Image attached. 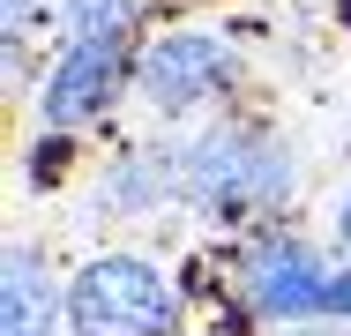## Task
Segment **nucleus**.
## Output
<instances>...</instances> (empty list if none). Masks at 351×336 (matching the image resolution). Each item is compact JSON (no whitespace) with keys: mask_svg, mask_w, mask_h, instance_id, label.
Wrapping results in <instances>:
<instances>
[{"mask_svg":"<svg viewBox=\"0 0 351 336\" xmlns=\"http://www.w3.org/2000/svg\"><path fill=\"white\" fill-rule=\"evenodd\" d=\"M224 67H232V45L210 38V30H180V38H157L149 53H142V105H157V112H187V105H202L217 82H224Z\"/></svg>","mask_w":351,"mask_h":336,"instance_id":"nucleus-4","label":"nucleus"},{"mask_svg":"<svg viewBox=\"0 0 351 336\" xmlns=\"http://www.w3.org/2000/svg\"><path fill=\"white\" fill-rule=\"evenodd\" d=\"M112 90H120V53L68 45V60L53 67V82H45V97H38V112H45L53 128H82V120H97V112L112 105Z\"/></svg>","mask_w":351,"mask_h":336,"instance_id":"nucleus-5","label":"nucleus"},{"mask_svg":"<svg viewBox=\"0 0 351 336\" xmlns=\"http://www.w3.org/2000/svg\"><path fill=\"white\" fill-rule=\"evenodd\" d=\"M291 187V165H284V149L269 142H254V134H202V142H187V157H180V195L217 209V217H239V209H262V202H277Z\"/></svg>","mask_w":351,"mask_h":336,"instance_id":"nucleus-2","label":"nucleus"},{"mask_svg":"<svg viewBox=\"0 0 351 336\" xmlns=\"http://www.w3.org/2000/svg\"><path fill=\"white\" fill-rule=\"evenodd\" d=\"M337 232H344V247H351V195H344V217H337Z\"/></svg>","mask_w":351,"mask_h":336,"instance_id":"nucleus-9","label":"nucleus"},{"mask_svg":"<svg viewBox=\"0 0 351 336\" xmlns=\"http://www.w3.org/2000/svg\"><path fill=\"white\" fill-rule=\"evenodd\" d=\"M172 284L142 254H97L68 291L75 336H172Z\"/></svg>","mask_w":351,"mask_h":336,"instance_id":"nucleus-1","label":"nucleus"},{"mask_svg":"<svg viewBox=\"0 0 351 336\" xmlns=\"http://www.w3.org/2000/svg\"><path fill=\"white\" fill-rule=\"evenodd\" d=\"M60 8H68L75 45H105V53H120L128 30H135V0H60Z\"/></svg>","mask_w":351,"mask_h":336,"instance_id":"nucleus-7","label":"nucleus"},{"mask_svg":"<svg viewBox=\"0 0 351 336\" xmlns=\"http://www.w3.org/2000/svg\"><path fill=\"white\" fill-rule=\"evenodd\" d=\"M247 299L269 322H306V314H351V269H329L299 239H262L247 254Z\"/></svg>","mask_w":351,"mask_h":336,"instance_id":"nucleus-3","label":"nucleus"},{"mask_svg":"<svg viewBox=\"0 0 351 336\" xmlns=\"http://www.w3.org/2000/svg\"><path fill=\"white\" fill-rule=\"evenodd\" d=\"M299 336H351V322H329V329H299Z\"/></svg>","mask_w":351,"mask_h":336,"instance_id":"nucleus-8","label":"nucleus"},{"mask_svg":"<svg viewBox=\"0 0 351 336\" xmlns=\"http://www.w3.org/2000/svg\"><path fill=\"white\" fill-rule=\"evenodd\" d=\"M8 336H53V291H45V269L30 262V247L8 254Z\"/></svg>","mask_w":351,"mask_h":336,"instance_id":"nucleus-6","label":"nucleus"}]
</instances>
